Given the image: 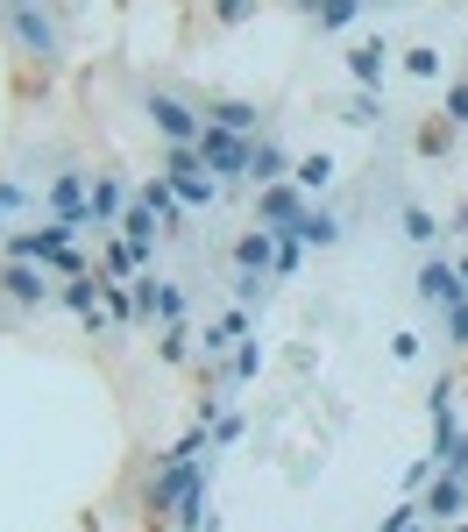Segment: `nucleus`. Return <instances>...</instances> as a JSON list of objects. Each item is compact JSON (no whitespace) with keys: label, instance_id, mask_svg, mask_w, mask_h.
<instances>
[{"label":"nucleus","instance_id":"nucleus-5","mask_svg":"<svg viewBox=\"0 0 468 532\" xmlns=\"http://www.w3.org/2000/svg\"><path fill=\"white\" fill-rule=\"evenodd\" d=\"M327 178H334L327 157H305V164H298V185H327Z\"/></svg>","mask_w":468,"mask_h":532},{"label":"nucleus","instance_id":"nucleus-11","mask_svg":"<svg viewBox=\"0 0 468 532\" xmlns=\"http://www.w3.org/2000/svg\"><path fill=\"white\" fill-rule=\"evenodd\" d=\"M454 121H468V86H461V93H454Z\"/></svg>","mask_w":468,"mask_h":532},{"label":"nucleus","instance_id":"nucleus-2","mask_svg":"<svg viewBox=\"0 0 468 532\" xmlns=\"http://www.w3.org/2000/svg\"><path fill=\"white\" fill-rule=\"evenodd\" d=\"M206 157H213L220 171H242V142H234V128H213V135H206Z\"/></svg>","mask_w":468,"mask_h":532},{"label":"nucleus","instance_id":"nucleus-12","mask_svg":"<svg viewBox=\"0 0 468 532\" xmlns=\"http://www.w3.org/2000/svg\"><path fill=\"white\" fill-rule=\"evenodd\" d=\"M461 277H468V263H461Z\"/></svg>","mask_w":468,"mask_h":532},{"label":"nucleus","instance_id":"nucleus-10","mask_svg":"<svg viewBox=\"0 0 468 532\" xmlns=\"http://www.w3.org/2000/svg\"><path fill=\"white\" fill-rule=\"evenodd\" d=\"M220 15H227V22H242V15H249V0H220Z\"/></svg>","mask_w":468,"mask_h":532},{"label":"nucleus","instance_id":"nucleus-9","mask_svg":"<svg viewBox=\"0 0 468 532\" xmlns=\"http://www.w3.org/2000/svg\"><path fill=\"white\" fill-rule=\"evenodd\" d=\"M454 511H461V490H454V483H447V490H440V497H433V518H454Z\"/></svg>","mask_w":468,"mask_h":532},{"label":"nucleus","instance_id":"nucleus-8","mask_svg":"<svg viewBox=\"0 0 468 532\" xmlns=\"http://www.w3.org/2000/svg\"><path fill=\"white\" fill-rule=\"evenodd\" d=\"M312 8H320V22H348V15H355V0H312Z\"/></svg>","mask_w":468,"mask_h":532},{"label":"nucleus","instance_id":"nucleus-7","mask_svg":"<svg viewBox=\"0 0 468 532\" xmlns=\"http://www.w3.org/2000/svg\"><path fill=\"white\" fill-rule=\"evenodd\" d=\"M355 79H383V50H355Z\"/></svg>","mask_w":468,"mask_h":532},{"label":"nucleus","instance_id":"nucleus-6","mask_svg":"<svg viewBox=\"0 0 468 532\" xmlns=\"http://www.w3.org/2000/svg\"><path fill=\"white\" fill-rule=\"evenodd\" d=\"M249 171H256V178H277V171H284V157H277V149L263 142V149H256V157H249Z\"/></svg>","mask_w":468,"mask_h":532},{"label":"nucleus","instance_id":"nucleus-4","mask_svg":"<svg viewBox=\"0 0 468 532\" xmlns=\"http://www.w3.org/2000/svg\"><path fill=\"white\" fill-rule=\"evenodd\" d=\"M8 291H15V298H43V277H36V270H8Z\"/></svg>","mask_w":468,"mask_h":532},{"label":"nucleus","instance_id":"nucleus-3","mask_svg":"<svg viewBox=\"0 0 468 532\" xmlns=\"http://www.w3.org/2000/svg\"><path fill=\"white\" fill-rule=\"evenodd\" d=\"M419 291H426V298H447V306H454V298H461V277H454V270H440V263H433V270H426V277H419Z\"/></svg>","mask_w":468,"mask_h":532},{"label":"nucleus","instance_id":"nucleus-1","mask_svg":"<svg viewBox=\"0 0 468 532\" xmlns=\"http://www.w3.org/2000/svg\"><path fill=\"white\" fill-rule=\"evenodd\" d=\"M149 114H156V128H164V135H178V142L192 135V107H178L171 93H156V100H149Z\"/></svg>","mask_w":468,"mask_h":532}]
</instances>
